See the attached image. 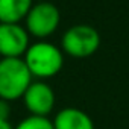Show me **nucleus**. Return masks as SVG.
Returning a JSON list of instances; mask_svg holds the SVG:
<instances>
[{"label":"nucleus","instance_id":"39448f33","mask_svg":"<svg viewBox=\"0 0 129 129\" xmlns=\"http://www.w3.org/2000/svg\"><path fill=\"white\" fill-rule=\"evenodd\" d=\"M29 32L18 23H0V56L20 58L29 49Z\"/></svg>","mask_w":129,"mask_h":129},{"label":"nucleus","instance_id":"ddd939ff","mask_svg":"<svg viewBox=\"0 0 129 129\" xmlns=\"http://www.w3.org/2000/svg\"><path fill=\"white\" fill-rule=\"evenodd\" d=\"M0 61H2V56H0Z\"/></svg>","mask_w":129,"mask_h":129},{"label":"nucleus","instance_id":"1a4fd4ad","mask_svg":"<svg viewBox=\"0 0 129 129\" xmlns=\"http://www.w3.org/2000/svg\"><path fill=\"white\" fill-rule=\"evenodd\" d=\"M14 129H55V127H53V121L49 117L27 115Z\"/></svg>","mask_w":129,"mask_h":129},{"label":"nucleus","instance_id":"6e6552de","mask_svg":"<svg viewBox=\"0 0 129 129\" xmlns=\"http://www.w3.org/2000/svg\"><path fill=\"white\" fill-rule=\"evenodd\" d=\"M34 0H0V23H18L30 11Z\"/></svg>","mask_w":129,"mask_h":129},{"label":"nucleus","instance_id":"423d86ee","mask_svg":"<svg viewBox=\"0 0 129 129\" xmlns=\"http://www.w3.org/2000/svg\"><path fill=\"white\" fill-rule=\"evenodd\" d=\"M21 99L24 108L29 111V115L49 117L55 108V93L52 87L44 81L32 82Z\"/></svg>","mask_w":129,"mask_h":129},{"label":"nucleus","instance_id":"9b49d317","mask_svg":"<svg viewBox=\"0 0 129 129\" xmlns=\"http://www.w3.org/2000/svg\"><path fill=\"white\" fill-rule=\"evenodd\" d=\"M0 129H14L9 123V120H0Z\"/></svg>","mask_w":129,"mask_h":129},{"label":"nucleus","instance_id":"0eeeda50","mask_svg":"<svg viewBox=\"0 0 129 129\" xmlns=\"http://www.w3.org/2000/svg\"><path fill=\"white\" fill-rule=\"evenodd\" d=\"M52 121L55 129H94L93 118L85 111L75 106L62 108Z\"/></svg>","mask_w":129,"mask_h":129},{"label":"nucleus","instance_id":"f03ea898","mask_svg":"<svg viewBox=\"0 0 129 129\" xmlns=\"http://www.w3.org/2000/svg\"><path fill=\"white\" fill-rule=\"evenodd\" d=\"M23 59L30 75L41 81L56 76L64 66V55L61 49L46 41L30 44Z\"/></svg>","mask_w":129,"mask_h":129},{"label":"nucleus","instance_id":"20e7f679","mask_svg":"<svg viewBox=\"0 0 129 129\" xmlns=\"http://www.w3.org/2000/svg\"><path fill=\"white\" fill-rule=\"evenodd\" d=\"M24 20H26V29L30 35L37 38H46L58 29L61 21V14L53 3L38 2L30 8Z\"/></svg>","mask_w":129,"mask_h":129},{"label":"nucleus","instance_id":"f8f14e48","mask_svg":"<svg viewBox=\"0 0 129 129\" xmlns=\"http://www.w3.org/2000/svg\"><path fill=\"white\" fill-rule=\"evenodd\" d=\"M40 2H46V0H40Z\"/></svg>","mask_w":129,"mask_h":129},{"label":"nucleus","instance_id":"f257e3e1","mask_svg":"<svg viewBox=\"0 0 129 129\" xmlns=\"http://www.w3.org/2000/svg\"><path fill=\"white\" fill-rule=\"evenodd\" d=\"M32 75L23 58H2L0 61V99L14 102L21 99L32 84Z\"/></svg>","mask_w":129,"mask_h":129},{"label":"nucleus","instance_id":"9d476101","mask_svg":"<svg viewBox=\"0 0 129 129\" xmlns=\"http://www.w3.org/2000/svg\"><path fill=\"white\" fill-rule=\"evenodd\" d=\"M9 114H11L9 102L0 99V120H9Z\"/></svg>","mask_w":129,"mask_h":129},{"label":"nucleus","instance_id":"7ed1b4c3","mask_svg":"<svg viewBox=\"0 0 129 129\" xmlns=\"http://www.w3.org/2000/svg\"><path fill=\"white\" fill-rule=\"evenodd\" d=\"M61 46L64 52L73 58H87L99 49L100 35L93 26L76 24L62 35Z\"/></svg>","mask_w":129,"mask_h":129}]
</instances>
